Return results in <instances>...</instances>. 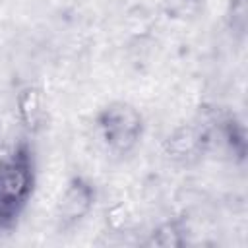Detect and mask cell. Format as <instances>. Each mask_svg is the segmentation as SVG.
Masks as SVG:
<instances>
[{"label": "cell", "mask_w": 248, "mask_h": 248, "mask_svg": "<svg viewBox=\"0 0 248 248\" xmlns=\"http://www.w3.org/2000/svg\"><path fill=\"white\" fill-rule=\"evenodd\" d=\"M37 186V153L21 138L0 157V234L17 227Z\"/></svg>", "instance_id": "cell-1"}, {"label": "cell", "mask_w": 248, "mask_h": 248, "mask_svg": "<svg viewBox=\"0 0 248 248\" xmlns=\"http://www.w3.org/2000/svg\"><path fill=\"white\" fill-rule=\"evenodd\" d=\"M143 126L141 112L126 101H112L105 105L95 116L99 138L103 145L114 155H128L134 151L141 141Z\"/></svg>", "instance_id": "cell-2"}, {"label": "cell", "mask_w": 248, "mask_h": 248, "mask_svg": "<svg viewBox=\"0 0 248 248\" xmlns=\"http://www.w3.org/2000/svg\"><path fill=\"white\" fill-rule=\"evenodd\" d=\"M95 200H97L95 184L81 174L72 176L56 203L54 217L58 231H70L78 227L91 213Z\"/></svg>", "instance_id": "cell-3"}, {"label": "cell", "mask_w": 248, "mask_h": 248, "mask_svg": "<svg viewBox=\"0 0 248 248\" xmlns=\"http://www.w3.org/2000/svg\"><path fill=\"white\" fill-rule=\"evenodd\" d=\"M17 105V116L21 126L25 128L27 134H37L43 126H45V116H46V108L43 103V93L39 87L27 85L17 93L16 99Z\"/></svg>", "instance_id": "cell-4"}, {"label": "cell", "mask_w": 248, "mask_h": 248, "mask_svg": "<svg viewBox=\"0 0 248 248\" xmlns=\"http://www.w3.org/2000/svg\"><path fill=\"white\" fill-rule=\"evenodd\" d=\"M182 242H184L182 229L174 221H169V223L161 225L151 234V240H149V244H157V246H180Z\"/></svg>", "instance_id": "cell-5"}, {"label": "cell", "mask_w": 248, "mask_h": 248, "mask_svg": "<svg viewBox=\"0 0 248 248\" xmlns=\"http://www.w3.org/2000/svg\"><path fill=\"white\" fill-rule=\"evenodd\" d=\"M227 21L231 31L244 35L246 31V0H229Z\"/></svg>", "instance_id": "cell-6"}]
</instances>
